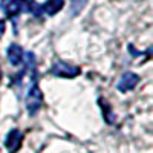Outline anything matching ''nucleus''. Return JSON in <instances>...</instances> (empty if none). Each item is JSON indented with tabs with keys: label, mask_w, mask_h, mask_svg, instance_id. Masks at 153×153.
<instances>
[{
	"label": "nucleus",
	"mask_w": 153,
	"mask_h": 153,
	"mask_svg": "<svg viewBox=\"0 0 153 153\" xmlns=\"http://www.w3.org/2000/svg\"><path fill=\"white\" fill-rule=\"evenodd\" d=\"M8 60L11 65H14V66H19L22 60H23V51L19 45L16 43H12L9 48H8Z\"/></svg>",
	"instance_id": "obj_7"
},
{
	"label": "nucleus",
	"mask_w": 153,
	"mask_h": 153,
	"mask_svg": "<svg viewBox=\"0 0 153 153\" xmlns=\"http://www.w3.org/2000/svg\"><path fill=\"white\" fill-rule=\"evenodd\" d=\"M87 0H71V12L72 16H78L83 11V8L86 6Z\"/></svg>",
	"instance_id": "obj_8"
},
{
	"label": "nucleus",
	"mask_w": 153,
	"mask_h": 153,
	"mask_svg": "<svg viewBox=\"0 0 153 153\" xmlns=\"http://www.w3.org/2000/svg\"><path fill=\"white\" fill-rule=\"evenodd\" d=\"M51 75L54 76H61V78H74V76L80 75L81 69L78 66H74L71 63L66 61H55L52 66H51Z\"/></svg>",
	"instance_id": "obj_1"
},
{
	"label": "nucleus",
	"mask_w": 153,
	"mask_h": 153,
	"mask_svg": "<svg viewBox=\"0 0 153 153\" xmlns=\"http://www.w3.org/2000/svg\"><path fill=\"white\" fill-rule=\"evenodd\" d=\"M139 83V76L133 72H126L123 76H121V80L118 81V91L120 92H129L132 91V89Z\"/></svg>",
	"instance_id": "obj_5"
},
{
	"label": "nucleus",
	"mask_w": 153,
	"mask_h": 153,
	"mask_svg": "<svg viewBox=\"0 0 153 153\" xmlns=\"http://www.w3.org/2000/svg\"><path fill=\"white\" fill-rule=\"evenodd\" d=\"M43 106V94L40 91V87L37 86V83L34 81L29 87V92L26 97V109L29 112V115H35L40 107Z\"/></svg>",
	"instance_id": "obj_2"
},
{
	"label": "nucleus",
	"mask_w": 153,
	"mask_h": 153,
	"mask_svg": "<svg viewBox=\"0 0 153 153\" xmlns=\"http://www.w3.org/2000/svg\"><path fill=\"white\" fill-rule=\"evenodd\" d=\"M3 32H5V22L0 20V38L3 37Z\"/></svg>",
	"instance_id": "obj_9"
},
{
	"label": "nucleus",
	"mask_w": 153,
	"mask_h": 153,
	"mask_svg": "<svg viewBox=\"0 0 153 153\" xmlns=\"http://www.w3.org/2000/svg\"><path fill=\"white\" fill-rule=\"evenodd\" d=\"M0 78H2V68H0Z\"/></svg>",
	"instance_id": "obj_10"
},
{
	"label": "nucleus",
	"mask_w": 153,
	"mask_h": 153,
	"mask_svg": "<svg viewBox=\"0 0 153 153\" xmlns=\"http://www.w3.org/2000/svg\"><path fill=\"white\" fill-rule=\"evenodd\" d=\"M29 6L31 0H5L2 3V8L8 17H16L23 11L29 12Z\"/></svg>",
	"instance_id": "obj_3"
},
{
	"label": "nucleus",
	"mask_w": 153,
	"mask_h": 153,
	"mask_svg": "<svg viewBox=\"0 0 153 153\" xmlns=\"http://www.w3.org/2000/svg\"><path fill=\"white\" fill-rule=\"evenodd\" d=\"M65 6V0H46L45 5H40V16H55Z\"/></svg>",
	"instance_id": "obj_6"
},
{
	"label": "nucleus",
	"mask_w": 153,
	"mask_h": 153,
	"mask_svg": "<svg viewBox=\"0 0 153 153\" xmlns=\"http://www.w3.org/2000/svg\"><path fill=\"white\" fill-rule=\"evenodd\" d=\"M22 139H23V133L19 129H12L8 132L5 138V147L8 149L9 153H16L22 146Z\"/></svg>",
	"instance_id": "obj_4"
}]
</instances>
